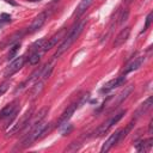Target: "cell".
<instances>
[{"mask_svg": "<svg viewBox=\"0 0 153 153\" xmlns=\"http://www.w3.org/2000/svg\"><path fill=\"white\" fill-rule=\"evenodd\" d=\"M85 24H86V20H82V22H80L79 24L74 25V26L69 30L68 35L65 37V41H63V42L60 44V47L57 48V50H56V53H55V55H54V57H55V59L60 57V56H61L66 50H68V49L71 48V45H72V44L78 39V37H79V36H80V33L82 32Z\"/></svg>", "mask_w": 153, "mask_h": 153, "instance_id": "obj_1", "label": "cell"}, {"mask_svg": "<svg viewBox=\"0 0 153 153\" xmlns=\"http://www.w3.org/2000/svg\"><path fill=\"white\" fill-rule=\"evenodd\" d=\"M48 123H45V122H43V121H41V122H38L37 124H35L32 128H31V130L29 131V134L25 136V139L23 140V147H29L30 145H32V142L33 141H36L37 139H39L41 137V134H42V130L44 129V127L47 126Z\"/></svg>", "mask_w": 153, "mask_h": 153, "instance_id": "obj_2", "label": "cell"}, {"mask_svg": "<svg viewBox=\"0 0 153 153\" xmlns=\"http://www.w3.org/2000/svg\"><path fill=\"white\" fill-rule=\"evenodd\" d=\"M32 112H33V108L31 106L24 115H23V117L19 120V121H17V123L16 124H13L12 126V128H10L8 130H7V133H6V135L7 136H11V135H13V134H16V133H18L19 130H23L24 128H26V126H27V123H29V121H30V118L32 117Z\"/></svg>", "mask_w": 153, "mask_h": 153, "instance_id": "obj_3", "label": "cell"}, {"mask_svg": "<svg viewBox=\"0 0 153 153\" xmlns=\"http://www.w3.org/2000/svg\"><path fill=\"white\" fill-rule=\"evenodd\" d=\"M126 114V110H121L120 112H117L115 116H112L111 118H109L106 122H104L98 129H97V131H96V136H102V135H104L114 124H116L122 117H123V115Z\"/></svg>", "mask_w": 153, "mask_h": 153, "instance_id": "obj_4", "label": "cell"}, {"mask_svg": "<svg viewBox=\"0 0 153 153\" xmlns=\"http://www.w3.org/2000/svg\"><path fill=\"white\" fill-rule=\"evenodd\" d=\"M24 62H25V56H18L16 60H13V61L6 67V69L4 71V76L8 78V76L13 75L16 72H18V71L23 67Z\"/></svg>", "mask_w": 153, "mask_h": 153, "instance_id": "obj_5", "label": "cell"}, {"mask_svg": "<svg viewBox=\"0 0 153 153\" xmlns=\"http://www.w3.org/2000/svg\"><path fill=\"white\" fill-rule=\"evenodd\" d=\"M124 81H126V79H124L123 75H122V76H117V78H115V79H111L110 81H108V82L100 88V93H109V92L112 91L114 88L121 86Z\"/></svg>", "mask_w": 153, "mask_h": 153, "instance_id": "obj_6", "label": "cell"}, {"mask_svg": "<svg viewBox=\"0 0 153 153\" xmlns=\"http://www.w3.org/2000/svg\"><path fill=\"white\" fill-rule=\"evenodd\" d=\"M76 108H78V103H73V104H71V105L62 112L61 117L59 118V121H57V127H61L62 124L67 123V122L69 121V118L72 117V115L74 114V111L76 110Z\"/></svg>", "mask_w": 153, "mask_h": 153, "instance_id": "obj_7", "label": "cell"}, {"mask_svg": "<svg viewBox=\"0 0 153 153\" xmlns=\"http://www.w3.org/2000/svg\"><path fill=\"white\" fill-rule=\"evenodd\" d=\"M45 20H47V13L45 12H41L32 20V23H31V25L29 27V32H35V31L39 30L43 26V24L45 23Z\"/></svg>", "mask_w": 153, "mask_h": 153, "instance_id": "obj_8", "label": "cell"}, {"mask_svg": "<svg viewBox=\"0 0 153 153\" xmlns=\"http://www.w3.org/2000/svg\"><path fill=\"white\" fill-rule=\"evenodd\" d=\"M130 35V27H124L120 31V33L116 36L115 41H114V48H118L122 44H124L127 42V39L129 38Z\"/></svg>", "mask_w": 153, "mask_h": 153, "instance_id": "obj_9", "label": "cell"}, {"mask_svg": "<svg viewBox=\"0 0 153 153\" xmlns=\"http://www.w3.org/2000/svg\"><path fill=\"white\" fill-rule=\"evenodd\" d=\"M120 131L121 130H116L105 142H104V145L102 146V148H100V152H108V151H110L111 149V147H114L117 142H118V139H120Z\"/></svg>", "mask_w": 153, "mask_h": 153, "instance_id": "obj_10", "label": "cell"}, {"mask_svg": "<svg viewBox=\"0 0 153 153\" xmlns=\"http://www.w3.org/2000/svg\"><path fill=\"white\" fill-rule=\"evenodd\" d=\"M63 33H65V30L62 29V30H60L57 33H55L51 38H49V41L44 44V47L42 48V51H47V50H49V49H51L53 47H55L56 44H57V42L63 37Z\"/></svg>", "mask_w": 153, "mask_h": 153, "instance_id": "obj_11", "label": "cell"}, {"mask_svg": "<svg viewBox=\"0 0 153 153\" xmlns=\"http://www.w3.org/2000/svg\"><path fill=\"white\" fill-rule=\"evenodd\" d=\"M152 108V97H148L139 108H137V110L135 111V116H134V120L136 121L139 117H141L142 115H145L149 109Z\"/></svg>", "mask_w": 153, "mask_h": 153, "instance_id": "obj_12", "label": "cell"}, {"mask_svg": "<svg viewBox=\"0 0 153 153\" xmlns=\"http://www.w3.org/2000/svg\"><path fill=\"white\" fill-rule=\"evenodd\" d=\"M133 88H134V86H133V85H128V86H126V87H124V90H122V91L117 94V97H116V102L112 104V106H115V108H116L118 104H121V103H122V102H123V100H124V99L130 94V92L133 91Z\"/></svg>", "mask_w": 153, "mask_h": 153, "instance_id": "obj_13", "label": "cell"}, {"mask_svg": "<svg viewBox=\"0 0 153 153\" xmlns=\"http://www.w3.org/2000/svg\"><path fill=\"white\" fill-rule=\"evenodd\" d=\"M143 60H145V57H143V56H139V57L134 59L130 63H128V65H127V67H126V68H124V71H123V74H128L129 72L136 71V69L142 65Z\"/></svg>", "mask_w": 153, "mask_h": 153, "instance_id": "obj_14", "label": "cell"}, {"mask_svg": "<svg viewBox=\"0 0 153 153\" xmlns=\"http://www.w3.org/2000/svg\"><path fill=\"white\" fill-rule=\"evenodd\" d=\"M23 35H24V31H17V32H14V33H13L12 36H10L5 42H2V43L0 44V47L4 48V47H10V45L16 44V43L23 37Z\"/></svg>", "mask_w": 153, "mask_h": 153, "instance_id": "obj_15", "label": "cell"}, {"mask_svg": "<svg viewBox=\"0 0 153 153\" xmlns=\"http://www.w3.org/2000/svg\"><path fill=\"white\" fill-rule=\"evenodd\" d=\"M17 109V102H12L11 104L6 105L1 111H0V118H8Z\"/></svg>", "mask_w": 153, "mask_h": 153, "instance_id": "obj_16", "label": "cell"}, {"mask_svg": "<svg viewBox=\"0 0 153 153\" xmlns=\"http://www.w3.org/2000/svg\"><path fill=\"white\" fill-rule=\"evenodd\" d=\"M92 1H93V0H80L78 7H76V10H75V13H74V14L76 16V18L81 17V16L86 12V10L90 7V5L92 4Z\"/></svg>", "mask_w": 153, "mask_h": 153, "instance_id": "obj_17", "label": "cell"}, {"mask_svg": "<svg viewBox=\"0 0 153 153\" xmlns=\"http://www.w3.org/2000/svg\"><path fill=\"white\" fill-rule=\"evenodd\" d=\"M152 142H153L152 139H148L147 141L141 140L140 142H137V143L135 145L136 151H137V152H145V151H148V149L152 147Z\"/></svg>", "mask_w": 153, "mask_h": 153, "instance_id": "obj_18", "label": "cell"}, {"mask_svg": "<svg viewBox=\"0 0 153 153\" xmlns=\"http://www.w3.org/2000/svg\"><path fill=\"white\" fill-rule=\"evenodd\" d=\"M53 65L51 63H47L45 66H43V69H42V73H41V80H47L49 76H50V74H51V72H53Z\"/></svg>", "mask_w": 153, "mask_h": 153, "instance_id": "obj_19", "label": "cell"}, {"mask_svg": "<svg viewBox=\"0 0 153 153\" xmlns=\"http://www.w3.org/2000/svg\"><path fill=\"white\" fill-rule=\"evenodd\" d=\"M42 90H43V81H39V82H37V84L32 87V90H31V99L37 98V97L41 94Z\"/></svg>", "mask_w": 153, "mask_h": 153, "instance_id": "obj_20", "label": "cell"}, {"mask_svg": "<svg viewBox=\"0 0 153 153\" xmlns=\"http://www.w3.org/2000/svg\"><path fill=\"white\" fill-rule=\"evenodd\" d=\"M134 123H135V120L134 121H131L130 123H128V126L123 129V130H121L120 131V139H118V141H121V140H123L127 135H128V133L131 130V128H133V126H134Z\"/></svg>", "mask_w": 153, "mask_h": 153, "instance_id": "obj_21", "label": "cell"}, {"mask_svg": "<svg viewBox=\"0 0 153 153\" xmlns=\"http://www.w3.org/2000/svg\"><path fill=\"white\" fill-rule=\"evenodd\" d=\"M39 60H41V53L35 51V53H32V54L30 55V57H29V63H30V65H37V63L39 62Z\"/></svg>", "mask_w": 153, "mask_h": 153, "instance_id": "obj_22", "label": "cell"}, {"mask_svg": "<svg viewBox=\"0 0 153 153\" xmlns=\"http://www.w3.org/2000/svg\"><path fill=\"white\" fill-rule=\"evenodd\" d=\"M60 128V133L62 134V135H67V134H69L72 130H73V126L71 124V123H65V124H62L61 127H59Z\"/></svg>", "mask_w": 153, "mask_h": 153, "instance_id": "obj_23", "label": "cell"}, {"mask_svg": "<svg viewBox=\"0 0 153 153\" xmlns=\"http://www.w3.org/2000/svg\"><path fill=\"white\" fill-rule=\"evenodd\" d=\"M19 48H20V44H19V43H16V44H13V45H12V48H10V53H8V60H12V59H13V57L17 55V53H18Z\"/></svg>", "mask_w": 153, "mask_h": 153, "instance_id": "obj_24", "label": "cell"}, {"mask_svg": "<svg viewBox=\"0 0 153 153\" xmlns=\"http://www.w3.org/2000/svg\"><path fill=\"white\" fill-rule=\"evenodd\" d=\"M44 44H45V38H39L38 41L33 42V44L31 45V48H32L33 50H38V49L43 48V47H44Z\"/></svg>", "mask_w": 153, "mask_h": 153, "instance_id": "obj_25", "label": "cell"}, {"mask_svg": "<svg viewBox=\"0 0 153 153\" xmlns=\"http://www.w3.org/2000/svg\"><path fill=\"white\" fill-rule=\"evenodd\" d=\"M10 85H11V81H4V82L0 85V96H2V94L10 88Z\"/></svg>", "mask_w": 153, "mask_h": 153, "instance_id": "obj_26", "label": "cell"}, {"mask_svg": "<svg viewBox=\"0 0 153 153\" xmlns=\"http://www.w3.org/2000/svg\"><path fill=\"white\" fill-rule=\"evenodd\" d=\"M152 18H153V13H152V12H149V13L147 14V17H146V23H145L143 31H146V30L149 27V25H151V23H152Z\"/></svg>", "mask_w": 153, "mask_h": 153, "instance_id": "obj_27", "label": "cell"}, {"mask_svg": "<svg viewBox=\"0 0 153 153\" xmlns=\"http://www.w3.org/2000/svg\"><path fill=\"white\" fill-rule=\"evenodd\" d=\"M128 16H129V11L128 10H126V11H123L122 12V14H121V17H120V25H122L126 20H127V18H128Z\"/></svg>", "mask_w": 153, "mask_h": 153, "instance_id": "obj_28", "label": "cell"}, {"mask_svg": "<svg viewBox=\"0 0 153 153\" xmlns=\"http://www.w3.org/2000/svg\"><path fill=\"white\" fill-rule=\"evenodd\" d=\"M1 18H2L5 22H11V16H10V14L2 13V14H1Z\"/></svg>", "mask_w": 153, "mask_h": 153, "instance_id": "obj_29", "label": "cell"}, {"mask_svg": "<svg viewBox=\"0 0 153 153\" xmlns=\"http://www.w3.org/2000/svg\"><path fill=\"white\" fill-rule=\"evenodd\" d=\"M152 133H153V120H151V122L148 124V134L152 135Z\"/></svg>", "mask_w": 153, "mask_h": 153, "instance_id": "obj_30", "label": "cell"}, {"mask_svg": "<svg viewBox=\"0 0 153 153\" xmlns=\"http://www.w3.org/2000/svg\"><path fill=\"white\" fill-rule=\"evenodd\" d=\"M7 4H11L12 6H17V2L16 1H13V0H5Z\"/></svg>", "mask_w": 153, "mask_h": 153, "instance_id": "obj_31", "label": "cell"}, {"mask_svg": "<svg viewBox=\"0 0 153 153\" xmlns=\"http://www.w3.org/2000/svg\"><path fill=\"white\" fill-rule=\"evenodd\" d=\"M131 1H133V0H126V2H127V4H130Z\"/></svg>", "mask_w": 153, "mask_h": 153, "instance_id": "obj_32", "label": "cell"}, {"mask_svg": "<svg viewBox=\"0 0 153 153\" xmlns=\"http://www.w3.org/2000/svg\"><path fill=\"white\" fill-rule=\"evenodd\" d=\"M1 26H2V20L0 19V27H1Z\"/></svg>", "mask_w": 153, "mask_h": 153, "instance_id": "obj_33", "label": "cell"}, {"mask_svg": "<svg viewBox=\"0 0 153 153\" xmlns=\"http://www.w3.org/2000/svg\"><path fill=\"white\" fill-rule=\"evenodd\" d=\"M32 1H36V0H32Z\"/></svg>", "mask_w": 153, "mask_h": 153, "instance_id": "obj_34", "label": "cell"}]
</instances>
